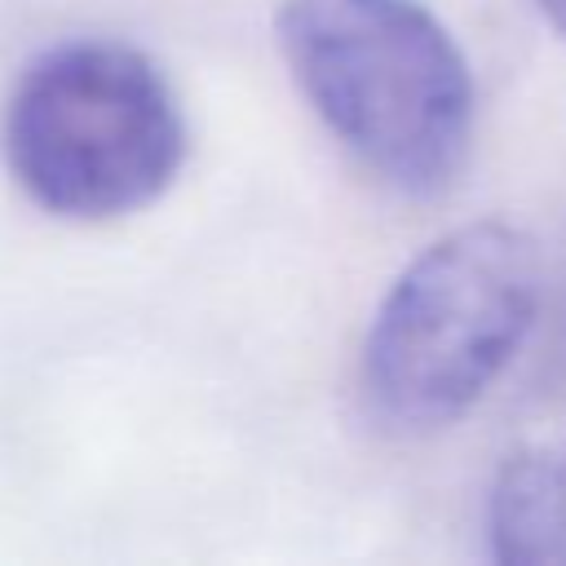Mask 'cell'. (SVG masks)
Wrapping results in <instances>:
<instances>
[{
	"label": "cell",
	"mask_w": 566,
	"mask_h": 566,
	"mask_svg": "<svg viewBox=\"0 0 566 566\" xmlns=\"http://www.w3.org/2000/svg\"><path fill=\"white\" fill-rule=\"evenodd\" d=\"M482 526L500 566H566V429L500 460Z\"/></svg>",
	"instance_id": "cell-4"
},
{
	"label": "cell",
	"mask_w": 566,
	"mask_h": 566,
	"mask_svg": "<svg viewBox=\"0 0 566 566\" xmlns=\"http://www.w3.org/2000/svg\"><path fill=\"white\" fill-rule=\"evenodd\" d=\"M544 296L539 243L500 217L420 248L385 287L358 354L367 416L398 438L460 424L526 345Z\"/></svg>",
	"instance_id": "cell-2"
},
{
	"label": "cell",
	"mask_w": 566,
	"mask_h": 566,
	"mask_svg": "<svg viewBox=\"0 0 566 566\" xmlns=\"http://www.w3.org/2000/svg\"><path fill=\"white\" fill-rule=\"evenodd\" d=\"M190 150L181 102L150 53L80 35L40 49L0 115L13 186L49 217L102 226L168 195Z\"/></svg>",
	"instance_id": "cell-3"
},
{
	"label": "cell",
	"mask_w": 566,
	"mask_h": 566,
	"mask_svg": "<svg viewBox=\"0 0 566 566\" xmlns=\"http://www.w3.org/2000/svg\"><path fill=\"white\" fill-rule=\"evenodd\" d=\"M535 9H539V18L566 40V0H535Z\"/></svg>",
	"instance_id": "cell-5"
},
{
	"label": "cell",
	"mask_w": 566,
	"mask_h": 566,
	"mask_svg": "<svg viewBox=\"0 0 566 566\" xmlns=\"http://www.w3.org/2000/svg\"><path fill=\"white\" fill-rule=\"evenodd\" d=\"M279 57L332 142L385 190L442 199L473 155L478 84L420 0H279Z\"/></svg>",
	"instance_id": "cell-1"
}]
</instances>
